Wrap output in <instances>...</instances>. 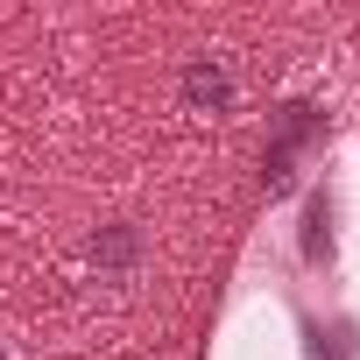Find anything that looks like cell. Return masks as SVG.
Returning a JSON list of instances; mask_svg holds the SVG:
<instances>
[{
    "label": "cell",
    "instance_id": "6da1fadb",
    "mask_svg": "<svg viewBox=\"0 0 360 360\" xmlns=\"http://www.w3.org/2000/svg\"><path fill=\"white\" fill-rule=\"evenodd\" d=\"M184 106L191 113H226L233 106V71L226 64H191L184 71Z\"/></svg>",
    "mask_w": 360,
    "mask_h": 360
}]
</instances>
